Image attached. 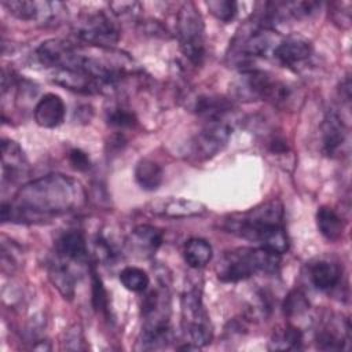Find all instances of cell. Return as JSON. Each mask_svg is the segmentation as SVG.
I'll return each mask as SVG.
<instances>
[{
  "instance_id": "ba28073f",
  "label": "cell",
  "mask_w": 352,
  "mask_h": 352,
  "mask_svg": "<svg viewBox=\"0 0 352 352\" xmlns=\"http://www.w3.org/2000/svg\"><path fill=\"white\" fill-rule=\"evenodd\" d=\"M230 136L231 128L227 122H208L191 140L190 154L198 161H206L227 146Z\"/></svg>"
},
{
  "instance_id": "603a6c76",
  "label": "cell",
  "mask_w": 352,
  "mask_h": 352,
  "mask_svg": "<svg viewBox=\"0 0 352 352\" xmlns=\"http://www.w3.org/2000/svg\"><path fill=\"white\" fill-rule=\"evenodd\" d=\"M316 226L327 241H338L345 230L344 219L330 206H320L318 209Z\"/></svg>"
},
{
  "instance_id": "ac0fdd59",
  "label": "cell",
  "mask_w": 352,
  "mask_h": 352,
  "mask_svg": "<svg viewBox=\"0 0 352 352\" xmlns=\"http://www.w3.org/2000/svg\"><path fill=\"white\" fill-rule=\"evenodd\" d=\"M59 3H48V1H28V0H4L3 6L8 10L11 15L22 21H34L38 18H51L54 14V8L58 7Z\"/></svg>"
},
{
  "instance_id": "9c48e42d",
  "label": "cell",
  "mask_w": 352,
  "mask_h": 352,
  "mask_svg": "<svg viewBox=\"0 0 352 352\" xmlns=\"http://www.w3.org/2000/svg\"><path fill=\"white\" fill-rule=\"evenodd\" d=\"M84 52L78 51L73 44L60 40L51 38L40 44L36 50L38 62L45 67H54L55 70L62 69H80Z\"/></svg>"
},
{
  "instance_id": "3957f363",
  "label": "cell",
  "mask_w": 352,
  "mask_h": 352,
  "mask_svg": "<svg viewBox=\"0 0 352 352\" xmlns=\"http://www.w3.org/2000/svg\"><path fill=\"white\" fill-rule=\"evenodd\" d=\"M280 254L264 248H242L226 253L217 264V278L223 282H238L250 278L256 272H276Z\"/></svg>"
},
{
  "instance_id": "44dd1931",
  "label": "cell",
  "mask_w": 352,
  "mask_h": 352,
  "mask_svg": "<svg viewBox=\"0 0 352 352\" xmlns=\"http://www.w3.org/2000/svg\"><path fill=\"white\" fill-rule=\"evenodd\" d=\"M194 110L208 122L223 121L224 116L232 111V102L221 96L202 95L195 99Z\"/></svg>"
},
{
  "instance_id": "ffe728a7",
  "label": "cell",
  "mask_w": 352,
  "mask_h": 352,
  "mask_svg": "<svg viewBox=\"0 0 352 352\" xmlns=\"http://www.w3.org/2000/svg\"><path fill=\"white\" fill-rule=\"evenodd\" d=\"M56 253L66 261H85L88 257V249L84 235L76 230L63 232L56 241Z\"/></svg>"
},
{
  "instance_id": "30bf717a",
  "label": "cell",
  "mask_w": 352,
  "mask_h": 352,
  "mask_svg": "<svg viewBox=\"0 0 352 352\" xmlns=\"http://www.w3.org/2000/svg\"><path fill=\"white\" fill-rule=\"evenodd\" d=\"M236 56L239 58H264L272 54L282 37L276 34L271 28L257 25L249 29L242 36L236 37Z\"/></svg>"
},
{
  "instance_id": "d4e9b609",
  "label": "cell",
  "mask_w": 352,
  "mask_h": 352,
  "mask_svg": "<svg viewBox=\"0 0 352 352\" xmlns=\"http://www.w3.org/2000/svg\"><path fill=\"white\" fill-rule=\"evenodd\" d=\"M162 179H164V172L157 162L144 158L136 164L135 180L143 190H147V191L157 190L161 186Z\"/></svg>"
},
{
  "instance_id": "9a60e30c",
  "label": "cell",
  "mask_w": 352,
  "mask_h": 352,
  "mask_svg": "<svg viewBox=\"0 0 352 352\" xmlns=\"http://www.w3.org/2000/svg\"><path fill=\"white\" fill-rule=\"evenodd\" d=\"M150 210L160 216L182 219L204 214L206 212V206L202 202L187 198H162L153 202Z\"/></svg>"
},
{
  "instance_id": "83f0119b",
  "label": "cell",
  "mask_w": 352,
  "mask_h": 352,
  "mask_svg": "<svg viewBox=\"0 0 352 352\" xmlns=\"http://www.w3.org/2000/svg\"><path fill=\"white\" fill-rule=\"evenodd\" d=\"M120 282L122 286L133 293H142L148 287L150 278L146 271L138 267H125L120 272Z\"/></svg>"
},
{
  "instance_id": "836d02e7",
  "label": "cell",
  "mask_w": 352,
  "mask_h": 352,
  "mask_svg": "<svg viewBox=\"0 0 352 352\" xmlns=\"http://www.w3.org/2000/svg\"><path fill=\"white\" fill-rule=\"evenodd\" d=\"M138 3L135 1H116V3H110V8L113 10V12L116 15H124V14H128L131 11H133V7H136Z\"/></svg>"
},
{
  "instance_id": "6da1fadb",
  "label": "cell",
  "mask_w": 352,
  "mask_h": 352,
  "mask_svg": "<svg viewBox=\"0 0 352 352\" xmlns=\"http://www.w3.org/2000/svg\"><path fill=\"white\" fill-rule=\"evenodd\" d=\"M80 183L63 175H47L22 186L11 202L1 204L3 221L47 220L82 205Z\"/></svg>"
},
{
  "instance_id": "5bb4252c",
  "label": "cell",
  "mask_w": 352,
  "mask_h": 352,
  "mask_svg": "<svg viewBox=\"0 0 352 352\" xmlns=\"http://www.w3.org/2000/svg\"><path fill=\"white\" fill-rule=\"evenodd\" d=\"M52 81L69 91L85 95L99 94L104 89V87L96 78L81 69L55 70Z\"/></svg>"
},
{
  "instance_id": "4dcf8cb0",
  "label": "cell",
  "mask_w": 352,
  "mask_h": 352,
  "mask_svg": "<svg viewBox=\"0 0 352 352\" xmlns=\"http://www.w3.org/2000/svg\"><path fill=\"white\" fill-rule=\"evenodd\" d=\"M107 124L114 128H132L136 124V117L132 111L122 109V107H114L107 113Z\"/></svg>"
},
{
  "instance_id": "4fadbf2b",
  "label": "cell",
  "mask_w": 352,
  "mask_h": 352,
  "mask_svg": "<svg viewBox=\"0 0 352 352\" xmlns=\"http://www.w3.org/2000/svg\"><path fill=\"white\" fill-rule=\"evenodd\" d=\"M272 55L280 65L293 67L305 62L312 55V45L304 37L289 36L279 41Z\"/></svg>"
},
{
  "instance_id": "4316f807",
  "label": "cell",
  "mask_w": 352,
  "mask_h": 352,
  "mask_svg": "<svg viewBox=\"0 0 352 352\" xmlns=\"http://www.w3.org/2000/svg\"><path fill=\"white\" fill-rule=\"evenodd\" d=\"M271 349H301L302 348V333L294 326H286L285 329L276 331L270 341Z\"/></svg>"
},
{
  "instance_id": "e0dca14e",
  "label": "cell",
  "mask_w": 352,
  "mask_h": 352,
  "mask_svg": "<svg viewBox=\"0 0 352 352\" xmlns=\"http://www.w3.org/2000/svg\"><path fill=\"white\" fill-rule=\"evenodd\" d=\"M66 106L56 94H45L34 107V121L43 128H55L63 122Z\"/></svg>"
},
{
  "instance_id": "5b68a950",
  "label": "cell",
  "mask_w": 352,
  "mask_h": 352,
  "mask_svg": "<svg viewBox=\"0 0 352 352\" xmlns=\"http://www.w3.org/2000/svg\"><path fill=\"white\" fill-rule=\"evenodd\" d=\"M176 29L183 55L194 66H199L205 58V25L194 3L187 1L180 7Z\"/></svg>"
},
{
  "instance_id": "d6a6232c",
  "label": "cell",
  "mask_w": 352,
  "mask_h": 352,
  "mask_svg": "<svg viewBox=\"0 0 352 352\" xmlns=\"http://www.w3.org/2000/svg\"><path fill=\"white\" fill-rule=\"evenodd\" d=\"M69 161L73 165V168L77 169V170L84 172V170H88L91 168L89 157L84 151H81L80 148H73L69 153Z\"/></svg>"
},
{
  "instance_id": "7402d4cb",
  "label": "cell",
  "mask_w": 352,
  "mask_h": 352,
  "mask_svg": "<svg viewBox=\"0 0 352 352\" xmlns=\"http://www.w3.org/2000/svg\"><path fill=\"white\" fill-rule=\"evenodd\" d=\"M309 276L316 289L329 292L338 285L341 271L336 263L329 260H319L311 265Z\"/></svg>"
},
{
  "instance_id": "484cf974",
  "label": "cell",
  "mask_w": 352,
  "mask_h": 352,
  "mask_svg": "<svg viewBox=\"0 0 352 352\" xmlns=\"http://www.w3.org/2000/svg\"><path fill=\"white\" fill-rule=\"evenodd\" d=\"M183 256L188 267L202 268L212 260L213 250L208 241L202 238H191L184 245Z\"/></svg>"
},
{
  "instance_id": "7c38bea8",
  "label": "cell",
  "mask_w": 352,
  "mask_h": 352,
  "mask_svg": "<svg viewBox=\"0 0 352 352\" xmlns=\"http://www.w3.org/2000/svg\"><path fill=\"white\" fill-rule=\"evenodd\" d=\"M320 139L322 151L327 157L338 155L346 146L348 129L337 113L329 111L323 118L320 125Z\"/></svg>"
},
{
  "instance_id": "f1b7e54d",
  "label": "cell",
  "mask_w": 352,
  "mask_h": 352,
  "mask_svg": "<svg viewBox=\"0 0 352 352\" xmlns=\"http://www.w3.org/2000/svg\"><path fill=\"white\" fill-rule=\"evenodd\" d=\"M308 308H309V302H308L305 294L300 290L290 292L283 301V312L287 318L298 316V315L307 312Z\"/></svg>"
},
{
  "instance_id": "f546056e",
  "label": "cell",
  "mask_w": 352,
  "mask_h": 352,
  "mask_svg": "<svg viewBox=\"0 0 352 352\" xmlns=\"http://www.w3.org/2000/svg\"><path fill=\"white\" fill-rule=\"evenodd\" d=\"M209 11L220 21L230 22L236 15V7L238 4L235 1L230 0H213L206 3Z\"/></svg>"
},
{
  "instance_id": "d6986e66",
  "label": "cell",
  "mask_w": 352,
  "mask_h": 352,
  "mask_svg": "<svg viewBox=\"0 0 352 352\" xmlns=\"http://www.w3.org/2000/svg\"><path fill=\"white\" fill-rule=\"evenodd\" d=\"M129 246L133 252L142 256H151L162 243V232L153 226H136L129 236Z\"/></svg>"
},
{
  "instance_id": "8fae6325",
  "label": "cell",
  "mask_w": 352,
  "mask_h": 352,
  "mask_svg": "<svg viewBox=\"0 0 352 352\" xmlns=\"http://www.w3.org/2000/svg\"><path fill=\"white\" fill-rule=\"evenodd\" d=\"M316 346L322 351H342L351 340V324L348 319L333 316L316 333Z\"/></svg>"
},
{
  "instance_id": "8992f818",
  "label": "cell",
  "mask_w": 352,
  "mask_h": 352,
  "mask_svg": "<svg viewBox=\"0 0 352 352\" xmlns=\"http://www.w3.org/2000/svg\"><path fill=\"white\" fill-rule=\"evenodd\" d=\"M183 329L190 342L197 346H205L212 341V324L202 302L199 287H190L182 296Z\"/></svg>"
},
{
  "instance_id": "277c9868",
  "label": "cell",
  "mask_w": 352,
  "mask_h": 352,
  "mask_svg": "<svg viewBox=\"0 0 352 352\" xmlns=\"http://www.w3.org/2000/svg\"><path fill=\"white\" fill-rule=\"evenodd\" d=\"M231 94L235 99L243 102L270 100L279 104L289 100L290 88L274 80L267 72L245 69L231 82Z\"/></svg>"
},
{
  "instance_id": "52a82bcc",
  "label": "cell",
  "mask_w": 352,
  "mask_h": 352,
  "mask_svg": "<svg viewBox=\"0 0 352 352\" xmlns=\"http://www.w3.org/2000/svg\"><path fill=\"white\" fill-rule=\"evenodd\" d=\"M73 30L81 41L100 48L113 47L120 38L117 26L102 11L81 15L76 21Z\"/></svg>"
},
{
  "instance_id": "2e32d148",
  "label": "cell",
  "mask_w": 352,
  "mask_h": 352,
  "mask_svg": "<svg viewBox=\"0 0 352 352\" xmlns=\"http://www.w3.org/2000/svg\"><path fill=\"white\" fill-rule=\"evenodd\" d=\"M1 165H3V184L10 180L16 182L28 170L26 157L18 143L3 139L1 142Z\"/></svg>"
},
{
  "instance_id": "cb8c5ba5",
  "label": "cell",
  "mask_w": 352,
  "mask_h": 352,
  "mask_svg": "<svg viewBox=\"0 0 352 352\" xmlns=\"http://www.w3.org/2000/svg\"><path fill=\"white\" fill-rule=\"evenodd\" d=\"M50 278L65 298H72L74 296L76 276L65 258L58 256V260L50 264Z\"/></svg>"
},
{
  "instance_id": "1f68e13d",
  "label": "cell",
  "mask_w": 352,
  "mask_h": 352,
  "mask_svg": "<svg viewBox=\"0 0 352 352\" xmlns=\"http://www.w3.org/2000/svg\"><path fill=\"white\" fill-rule=\"evenodd\" d=\"M92 305L95 311H106L107 308V293L103 286V282L100 276L92 271Z\"/></svg>"
},
{
  "instance_id": "7a4b0ae2",
  "label": "cell",
  "mask_w": 352,
  "mask_h": 352,
  "mask_svg": "<svg viewBox=\"0 0 352 352\" xmlns=\"http://www.w3.org/2000/svg\"><path fill=\"white\" fill-rule=\"evenodd\" d=\"M282 220L283 205L272 199L246 212L231 214L226 219L224 228L276 254H283L289 250V238Z\"/></svg>"
}]
</instances>
